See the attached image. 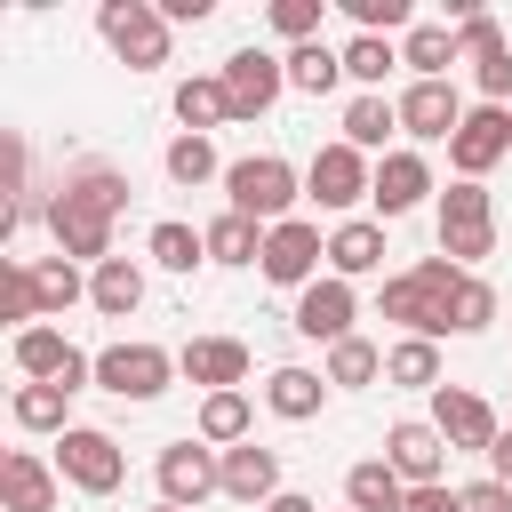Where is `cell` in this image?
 <instances>
[{"label":"cell","instance_id":"obj_35","mask_svg":"<svg viewBox=\"0 0 512 512\" xmlns=\"http://www.w3.org/2000/svg\"><path fill=\"white\" fill-rule=\"evenodd\" d=\"M152 264L160 272H192V264H208V232H192V224H152Z\"/></svg>","mask_w":512,"mask_h":512},{"label":"cell","instance_id":"obj_47","mask_svg":"<svg viewBox=\"0 0 512 512\" xmlns=\"http://www.w3.org/2000/svg\"><path fill=\"white\" fill-rule=\"evenodd\" d=\"M208 8H216V0H160V16H168V24H200Z\"/></svg>","mask_w":512,"mask_h":512},{"label":"cell","instance_id":"obj_49","mask_svg":"<svg viewBox=\"0 0 512 512\" xmlns=\"http://www.w3.org/2000/svg\"><path fill=\"white\" fill-rule=\"evenodd\" d=\"M152 512H184V504H152Z\"/></svg>","mask_w":512,"mask_h":512},{"label":"cell","instance_id":"obj_5","mask_svg":"<svg viewBox=\"0 0 512 512\" xmlns=\"http://www.w3.org/2000/svg\"><path fill=\"white\" fill-rule=\"evenodd\" d=\"M440 256L464 272V264H480V256H496V200L480 192V184H448L440 192Z\"/></svg>","mask_w":512,"mask_h":512},{"label":"cell","instance_id":"obj_11","mask_svg":"<svg viewBox=\"0 0 512 512\" xmlns=\"http://www.w3.org/2000/svg\"><path fill=\"white\" fill-rule=\"evenodd\" d=\"M320 264H328V240H320V224H304V216H288V224H272L264 232V280H280V288H312L320 280Z\"/></svg>","mask_w":512,"mask_h":512},{"label":"cell","instance_id":"obj_27","mask_svg":"<svg viewBox=\"0 0 512 512\" xmlns=\"http://www.w3.org/2000/svg\"><path fill=\"white\" fill-rule=\"evenodd\" d=\"M400 64H408L416 80H448V64H464V56H456V24H416V32L400 40Z\"/></svg>","mask_w":512,"mask_h":512},{"label":"cell","instance_id":"obj_28","mask_svg":"<svg viewBox=\"0 0 512 512\" xmlns=\"http://www.w3.org/2000/svg\"><path fill=\"white\" fill-rule=\"evenodd\" d=\"M384 384H400V392H440V344L400 336V344L384 352Z\"/></svg>","mask_w":512,"mask_h":512},{"label":"cell","instance_id":"obj_6","mask_svg":"<svg viewBox=\"0 0 512 512\" xmlns=\"http://www.w3.org/2000/svg\"><path fill=\"white\" fill-rule=\"evenodd\" d=\"M168 376H184V368L160 344H104L96 352V392H112V400H160Z\"/></svg>","mask_w":512,"mask_h":512},{"label":"cell","instance_id":"obj_12","mask_svg":"<svg viewBox=\"0 0 512 512\" xmlns=\"http://www.w3.org/2000/svg\"><path fill=\"white\" fill-rule=\"evenodd\" d=\"M288 88V56H264V48H240L224 56V96H232V120H264Z\"/></svg>","mask_w":512,"mask_h":512},{"label":"cell","instance_id":"obj_19","mask_svg":"<svg viewBox=\"0 0 512 512\" xmlns=\"http://www.w3.org/2000/svg\"><path fill=\"white\" fill-rule=\"evenodd\" d=\"M176 368H184L192 384H208V392H240V384H248V344H240V336H192V344L176 352Z\"/></svg>","mask_w":512,"mask_h":512},{"label":"cell","instance_id":"obj_3","mask_svg":"<svg viewBox=\"0 0 512 512\" xmlns=\"http://www.w3.org/2000/svg\"><path fill=\"white\" fill-rule=\"evenodd\" d=\"M296 168L280 160V152H248V160H232L224 168V192H232V216H256L264 232L272 224H288V208H296Z\"/></svg>","mask_w":512,"mask_h":512},{"label":"cell","instance_id":"obj_48","mask_svg":"<svg viewBox=\"0 0 512 512\" xmlns=\"http://www.w3.org/2000/svg\"><path fill=\"white\" fill-rule=\"evenodd\" d=\"M264 512H320V504H312V496H296V488H280V496H272Z\"/></svg>","mask_w":512,"mask_h":512},{"label":"cell","instance_id":"obj_9","mask_svg":"<svg viewBox=\"0 0 512 512\" xmlns=\"http://www.w3.org/2000/svg\"><path fill=\"white\" fill-rule=\"evenodd\" d=\"M368 192H376V168H368V152H352L344 136L312 152V168H304V200H320V208H336V216H344V208H360Z\"/></svg>","mask_w":512,"mask_h":512},{"label":"cell","instance_id":"obj_24","mask_svg":"<svg viewBox=\"0 0 512 512\" xmlns=\"http://www.w3.org/2000/svg\"><path fill=\"white\" fill-rule=\"evenodd\" d=\"M176 120L184 136H208L232 120V96H224V72H200V80H176Z\"/></svg>","mask_w":512,"mask_h":512},{"label":"cell","instance_id":"obj_31","mask_svg":"<svg viewBox=\"0 0 512 512\" xmlns=\"http://www.w3.org/2000/svg\"><path fill=\"white\" fill-rule=\"evenodd\" d=\"M344 80V48H328V40H304V48H288V88H304V96H328Z\"/></svg>","mask_w":512,"mask_h":512},{"label":"cell","instance_id":"obj_16","mask_svg":"<svg viewBox=\"0 0 512 512\" xmlns=\"http://www.w3.org/2000/svg\"><path fill=\"white\" fill-rule=\"evenodd\" d=\"M352 312H360L352 280L320 272V280H312V288L296 296V336H312V344H344V336H352Z\"/></svg>","mask_w":512,"mask_h":512},{"label":"cell","instance_id":"obj_2","mask_svg":"<svg viewBox=\"0 0 512 512\" xmlns=\"http://www.w3.org/2000/svg\"><path fill=\"white\" fill-rule=\"evenodd\" d=\"M456 288H464V272L448 256H424V264H408V272L384 280V320H400L408 336L440 344L448 336V312H456Z\"/></svg>","mask_w":512,"mask_h":512},{"label":"cell","instance_id":"obj_20","mask_svg":"<svg viewBox=\"0 0 512 512\" xmlns=\"http://www.w3.org/2000/svg\"><path fill=\"white\" fill-rule=\"evenodd\" d=\"M224 496L248 504V512H264V504L280 496V448H256V440L224 448Z\"/></svg>","mask_w":512,"mask_h":512},{"label":"cell","instance_id":"obj_29","mask_svg":"<svg viewBox=\"0 0 512 512\" xmlns=\"http://www.w3.org/2000/svg\"><path fill=\"white\" fill-rule=\"evenodd\" d=\"M208 264H264V224L224 208V216L208 224Z\"/></svg>","mask_w":512,"mask_h":512},{"label":"cell","instance_id":"obj_14","mask_svg":"<svg viewBox=\"0 0 512 512\" xmlns=\"http://www.w3.org/2000/svg\"><path fill=\"white\" fill-rule=\"evenodd\" d=\"M432 424H440V440H448V448H472V456H488V448H496V432H504V424H496V408H488L480 392H464V384H440V392H432Z\"/></svg>","mask_w":512,"mask_h":512},{"label":"cell","instance_id":"obj_8","mask_svg":"<svg viewBox=\"0 0 512 512\" xmlns=\"http://www.w3.org/2000/svg\"><path fill=\"white\" fill-rule=\"evenodd\" d=\"M56 472H64L80 496H112V488L128 480V456H120V440H112V432H96V424H72V432L56 440Z\"/></svg>","mask_w":512,"mask_h":512},{"label":"cell","instance_id":"obj_42","mask_svg":"<svg viewBox=\"0 0 512 512\" xmlns=\"http://www.w3.org/2000/svg\"><path fill=\"white\" fill-rule=\"evenodd\" d=\"M496 48H512V40H504V24H496L488 8H472V16L456 24V56H472V64H488Z\"/></svg>","mask_w":512,"mask_h":512},{"label":"cell","instance_id":"obj_21","mask_svg":"<svg viewBox=\"0 0 512 512\" xmlns=\"http://www.w3.org/2000/svg\"><path fill=\"white\" fill-rule=\"evenodd\" d=\"M424 192H432V168H424V152H384L376 160V216H408V208H424Z\"/></svg>","mask_w":512,"mask_h":512},{"label":"cell","instance_id":"obj_7","mask_svg":"<svg viewBox=\"0 0 512 512\" xmlns=\"http://www.w3.org/2000/svg\"><path fill=\"white\" fill-rule=\"evenodd\" d=\"M152 480H160V504H208V496H224V448H208V440H168L160 448V464H152Z\"/></svg>","mask_w":512,"mask_h":512},{"label":"cell","instance_id":"obj_41","mask_svg":"<svg viewBox=\"0 0 512 512\" xmlns=\"http://www.w3.org/2000/svg\"><path fill=\"white\" fill-rule=\"evenodd\" d=\"M320 16H328V0H272V32L280 40H320Z\"/></svg>","mask_w":512,"mask_h":512},{"label":"cell","instance_id":"obj_39","mask_svg":"<svg viewBox=\"0 0 512 512\" xmlns=\"http://www.w3.org/2000/svg\"><path fill=\"white\" fill-rule=\"evenodd\" d=\"M496 320V288L480 280V272H464V288H456V312H448V336H480Z\"/></svg>","mask_w":512,"mask_h":512},{"label":"cell","instance_id":"obj_34","mask_svg":"<svg viewBox=\"0 0 512 512\" xmlns=\"http://www.w3.org/2000/svg\"><path fill=\"white\" fill-rule=\"evenodd\" d=\"M328 384H344V392H360V384H376L384 376V352L368 344V336H344V344H328V368H320Z\"/></svg>","mask_w":512,"mask_h":512},{"label":"cell","instance_id":"obj_15","mask_svg":"<svg viewBox=\"0 0 512 512\" xmlns=\"http://www.w3.org/2000/svg\"><path fill=\"white\" fill-rule=\"evenodd\" d=\"M384 464H392L408 488H432V480L448 472V440H440V424H432V416L392 424V432H384Z\"/></svg>","mask_w":512,"mask_h":512},{"label":"cell","instance_id":"obj_4","mask_svg":"<svg viewBox=\"0 0 512 512\" xmlns=\"http://www.w3.org/2000/svg\"><path fill=\"white\" fill-rule=\"evenodd\" d=\"M96 32H104V48L128 72H160L168 64V16H160V0H104Z\"/></svg>","mask_w":512,"mask_h":512},{"label":"cell","instance_id":"obj_23","mask_svg":"<svg viewBox=\"0 0 512 512\" xmlns=\"http://www.w3.org/2000/svg\"><path fill=\"white\" fill-rule=\"evenodd\" d=\"M320 400H328V376H320V368H272V376H264V408H272L280 424H312Z\"/></svg>","mask_w":512,"mask_h":512},{"label":"cell","instance_id":"obj_36","mask_svg":"<svg viewBox=\"0 0 512 512\" xmlns=\"http://www.w3.org/2000/svg\"><path fill=\"white\" fill-rule=\"evenodd\" d=\"M392 64H400V48H392V40H368V32H352V48H344V80H360V96H376Z\"/></svg>","mask_w":512,"mask_h":512},{"label":"cell","instance_id":"obj_26","mask_svg":"<svg viewBox=\"0 0 512 512\" xmlns=\"http://www.w3.org/2000/svg\"><path fill=\"white\" fill-rule=\"evenodd\" d=\"M344 496H352V512H400V496H408V480L384 464V456H360L352 472H344Z\"/></svg>","mask_w":512,"mask_h":512},{"label":"cell","instance_id":"obj_1","mask_svg":"<svg viewBox=\"0 0 512 512\" xmlns=\"http://www.w3.org/2000/svg\"><path fill=\"white\" fill-rule=\"evenodd\" d=\"M120 208H128V176L104 168V160H80V168L56 184V200H48V232H56L64 256L104 264V256H112V216H120Z\"/></svg>","mask_w":512,"mask_h":512},{"label":"cell","instance_id":"obj_18","mask_svg":"<svg viewBox=\"0 0 512 512\" xmlns=\"http://www.w3.org/2000/svg\"><path fill=\"white\" fill-rule=\"evenodd\" d=\"M56 464L32 456V448H8L0 456V512H56Z\"/></svg>","mask_w":512,"mask_h":512},{"label":"cell","instance_id":"obj_45","mask_svg":"<svg viewBox=\"0 0 512 512\" xmlns=\"http://www.w3.org/2000/svg\"><path fill=\"white\" fill-rule=\"evenodd\" d=\"M464 512H512V488L504 480H472L464 488Z\"/></svg>","mask_w":512,"mask_h":512},{"label":"cell","instance_id":"obj_17","mask_svg":"<svg viewBox=\"0 0 512 512\" xmlns=\"http://www.w3.org/2000/svg\"><path fill=\"white\" fill-rule=\"evenodd\" d=\"M400 128H408L416 144H448V136L464 128L456 88H448V80H408V96H400Z\"/></svg>","mask_w":512,"mask_h":512},{"label":"cell","instance_id":"obj_46","mask_svg":"<svg viewBox=\"0 0 512 512\" xmlns=\"http://www.w3.org/2000/svg\"><path fill=\"white\" fill-rule=\"evenodd\" d=\"M488 480H504V488H512V424H504V432H496V448H488Z\"/></svg>","mask_w":512,"mask_h":512},{"label":"cell","instance_id":"obj_13","mask_svg":"<svg viewBox=\"0 0 512 512\" xmlns=\"http://www.w3.org/2000/svg\"><path fill=\"white\" fill-rule=\"evenodd\" d=\"M504 152H512V112H504V104H472V112H464V128L448 136V160H456V176H464V184H480Z\"/></svg>","mask_w":512,"mask_h":512},{"label":"cell","instance_id":"obj_25","mask_svg":"<svg viewBox=\"0 0 512 512\" xmlns=\"http://www.w3.org/2000/svg\"><path fill=\"white\" fill-rule=\"evenodd\" d=\"M88 304H96L104 320H128V312L144 304V272H136L128 256H104V264L88 272Z\"/></svg>","mask_w":512,"mask_h":512},{"label":"cell","instance_id":"obj_40","mask_svg":"<svg viewBox=\"0 0 512 512\" xmlns=\"http://www.w3.org/2000/svg\"><path fill=\"white\" fill-rule=\"evenodd\" d=\"M168 176H176L184 192L208 184V176H224V168H216V144H208V136H176V144H168Z\"/></svg>","mask_w":512,"mask_h":512},{"label":"cell","instance_id":"obj_43","mask_svg":"<svg viewBox=\"0 0 512 512\" xmlns=\"http://www.w3.org/2000/svg\"><path fill=\"white\" fill-rule=\"evenodd\" d=\"M472 72H480V96L512 112V48H496V56H488V64H472Z\"/></svg>","mask_w":512,"mask_h":512},{"label":"cell","instance_id":"obj_44","mask_svg":"<svg viewBox=\"0 0 512 512\" xmlns=\"http://www.w3.org/2000/svg\"><path fill=\"white\" fill-rule=\"evenodd\" d=\"M400 512H464V488H448V480H432V488H408V496H400Z\"/></svg>","mask_w":512,"mask_h":512},{"label":"cell","instance_id":"obj_38","mask_svg":"<svg viewBox=\"0 0 512 512\" xmlns=\"http://www.w3.org/2000/svg\"><path fill=\"white\" fill-rule=\"evenodd\" d=\"M344 16L368 32V40H392V32H416V8L408 0H344Z\"/></svg>","mask_w":512,"mask_h":512},{"label":"cell","instance_id":"obj_37","mask_svg":"<svg viewBox=\"0 0 512 512\" xmlns=\"http://www.w3.org/2000/svg\"><path fill=\"white\" fill-rule=\"evenodd\" d=\"M32 296H40V312H72V304L88 296V280H80L64 256H48V264H32Z\"/></svg>","mask_w":512,"mask_h":512},{"label":"cell","instance_id":"obj_33","mask_svg":"<svg viewBox=\"0 0 512 512\" xmlns=\"http://www.w3.org/2000/svg\"><path fill=\"white\" fill-rule=\"evenodd\" d=\"M64 408H72V392H64V384H24V392L8 400V416H16L24 432H56V440L72 432V424H64Z\"/></svg>","mask_w":512,"mask_h":512},{"label":"cell","instance_id":"obj_10","mask_svg":"<svg viewBox=\"0 0 512 512\" xmlns=\"http://www.w3.org/2000/svg\"><path fill=\"white\" fill-rule=\"evenodd\" d=\"M16 368L32 384H64V392H88L96 384V360L64 336V328H16Z\"/></svg>","mask_w":512,"mask_h":512},{"label":"cell","instance_id":"obj_32","mask_svg":"<svg viewBox=\"0 0 512 512\" xmlns=\"http://www.w3.org/2000/svg\"><path fill=\"white\" fill-rule=\"evenodd\" d=\"M392 128H400V104H384V96H352L344 104V144L352 152H384Z\"/></svg>","mask_w":512,"mask_h":512},{"label":"cell","instance_id":"obj_22","mask_svg":"<svg viewBox=\"0 0 512 512\" xmlns=\"http://www.w3.org/2000/svg\"><path fill=\"white\" fill-rule=\"evenodd\" d=\"M384 264V224L376 216H344L336 232H328V272L336 280H360V272H376Z\"/></svg>","mask_w":512,"mask_h":512},{"label":"cell","instance_id":"obj_30","mask_svg":"<svg viewBox=\"0 0 512 512\" xmlns=\"http://www.w3.org/2000/svg\"><path fill=\"white\" fill-rule=\"evenodd\" d=\"M248 424H256L248 392H208V400H200V440H208V448H240Z\"/></svg>","mask_w":512,"mask_h":512}]
</instances>
